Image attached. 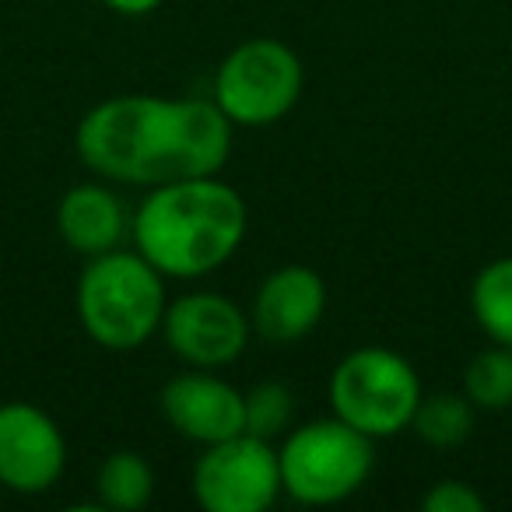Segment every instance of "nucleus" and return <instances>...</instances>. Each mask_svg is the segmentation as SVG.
Returning <instances> with one entry per match:
<instances>
[{
  "instance_id": "16",
  "label": "nucleus",
  "mask_w": 512,
  "mask_h": 512,
  "mask_svg": "<svg viewBox=\"0 0 512 512\" xmlns=\"http://www.w3.org/2000/svg\"><path fill=\"white\" fill-rule=\"evenodd\" d=\"M463 393L481 411L512 407V348L495 344L470 358L467 372H463Z\"/></svg>"
},
{
  "instance_id": "2",
  "label": "nucleus",
  "mask_w": 512,
  "mask_h": 512,
  "mask_svg": "<svg viewBox=\"0 0 512 512\" xmlns=\"http://www.w3.org/2000/svg\"><path fill=\"white\" fill-rule=\"evenodd\" d=\"M246 200L218 176L179 179L144 197L134 214L137 253L162 278H204L225 267L246 235Z\"/></svg>"
},
{
  "instance_id": "7",
  "label": "nucleus",
  "mask_w": 512,
  "mask_h": 512,
  "mask_svg": "<svg viewBox=\"0 0 512 512\" xmlns=\"http://www.w3.org/2000/svg\"><path fill=\"white\" fill-rule=\"evenodd\" d=\"M278 495V449L249 432L207 446L193 467V498L207 512H264L278 502Z\"/></svg>"
},
{
  "instance_id": "9",
  "label": "nucleus",
  "mask_w": 512,
  "mask_h": 512,
  "mask_svg": "<svg viewBox=\"0 0 512 512\" xmlns=\"http://www.w3.org/2000/svg\"><path fill=\"white\" fill-rule=\"evenodd\" d=\"M67 467L60 425L29 400L0 404V484L18 495H43Z\"/></svg>"
},
{
  "instance_id": "19",
  "label": "nucleus",
  "mask_w": 512,
  "mask_h": 512,
  "mask_svg": "<svg viewBox=\"0 0 512 512\" xmlns=\"http://www.w3.org/2000/svg\"><path fill=\"white\" fill-rule=\"evenodd\" d=\"M106 8H113L116 15H127V18H141V15H151V11L162 4V0H102Z\"/></svg>"
},
{
  "instance_id": "18",
  "label": "nucleus",
  "mask_w": 512,
  "mask_h": 512,
  "mask_svg": "<svg viewBox=\"0 0 512 512\" xmlns=\"http://www.w3.org/2000/svg\"><path fill=\"white\" fill-rule=\"evenodd\" d=\"M421 509L425 512H484L488 502H484L481 491H474L467 481H439L432 491H425Z\"/></svg>"
},
{
  "instance_id": "11",
  "label": "nucleus",
  "mask_w": 512,
  "mask_h": 512,
  "mask_svg": "<svg viewBox=\"0 0 512 512\" xmlns=\"http://www.w3.org/2000/svg\"><path fill=\"white\" fill-rule=\"evenodd\" d=\"M327 309V285L306 264L278 267L264 285L256 288L249 323L267 344H295L313 334Z\"/></svg>"
},
{
  "instance_id": "13",
  "label": "nucleus",
  "mask_w": 512,
  "mask_h": 512,
  "mask_svg": "<svg viewBox=\"0 0 512 512\" xmlns=\"http://www.w3.org/2000/svg\"><path fill=\"white\" fill-rule=\"evenodd\" d=\"M95 491L99 502L113 512H137L151 502L155 495V474L151 463L134 449H120L102 460L99 474H95Z\"/></svg>"
},
{
  "instance_id": "17",
  "label": "nucleus",
  "mask_w": 512,
  "mask_h": 512,
  "mask_svg": "<svg viewBox=\"0 0 512 512\" xmlns=\"http://www.w3.org/2000/svg\"><path fill=\"white\" fill-rule=\"evenodd\" d=\"M292 407V390L285 383H256L249 393H242V414H246L242 432L274 442L292 421Z\"/></svg>"
},
{
  "instance_id": "15",
  "label": "nucleus",
  "mask_w": 512,
  "mask_h": 512,
  "mask_svg": "<svg viewBox=\"0 0 512 512\" xmlns=\"http://www.w3.org/2000/svg\"><path fill=\"white\" fill-rule=\"evenodd\" d=\"M474 411L477 407L467 400V393L463 397L460 393H435V397H421L411 428L428 446L453 449L467 442L470 432H474Z\"/></svg>"
},
{
  "instance_id": "3",
  "label": "nucleus",
  "mask_w": 512,
  "mask_h": 512,
  "mask_svg": "<svg viewBox=\"0 0 512 512\" xmlns=\"http://www.w3.org/2000/svg\"><path fill=\"white\" fill-rule=\"evenodd\" d=\"M165 306L162 271H155L141 253L120 249L88 256L74 292L81 327L106 351L141 348L162 327Z\"/></svg>"
},
{
  "instance_id": "5",
  "label": "nucleus",
  "mask_w": 512,
  "mask_h": 512,
  "mask_svg": "<svg viewBox=\"0 0 512 512\" xmlns=\"http://www.w3.org/2000/svg\"><path fill=\"white\" fill-rule=\"evenodd\" d=\"M281 491L302 505H337L351 498L372 474V439L348 421L323 418L295 428L278 449Z\"/></svg>"
},
{
  "instance_id": "10",
  "label": "nucleus",
  "mask_w": 512,
  "mask_h": 512,
  "mask_svg": "<svg viewBox=\"0 0 512 512\" xmlns=\"http://www.w3.org/2000/svg\"><path fill=\"white\" fill-rule=\"evenodd\" d=\"M158 407L183 439L200 442V446L225 442L246 428L242 393L221 376L200 369L169 379L158 393Z\"/></svg>"
},
{
  "instance_id": "1",
  "label": "nucleus",
  "mask_w": 512,
  "mask_h": 512,
  "mask_svg": "<svg viewBox=\"0 0 512 512\" xmlns=\"http://www.w3.org/2000/svg\"><path fill=\"white\" fill-rule=\"evenodd\" d=\"M74 148L99 176L155 190L218 176L232 155V120L214 99L116 95L81 116Z\"/></svg>"
},
{
  "instance_id": "8",
  "label": "nucleus",
  "mask_w": 512,
  "mask_h": 512,
  "mask_svg": "<svg viewBox=\"0 0 512 512\" xmlns=\"http://www.w3.org/2000/svg\"><path fill=\"white\" fill-rule=\"evenodd\" d=\"M249 316L235 302L214 292L179 295L165 306L162 334L176 358L193 369H221L232 365L249 344Z\"/></svg>"
},
{
  "instance_id": "12",
  "label": "nucleus",
  "mask_w": 512,
  "mask_h": 512,
  "mask_svg": "<svg viewBox=\"0 0 512 512\" xmlns=\"http://www.w3.org/2000/svg\"><path fill=\"white\" fill-rule=\"evenodd\" d=\"M57 232L81 256L109 253L123 239L120 197L99 183L71 186L57 204Z\"/></svg>"
},
{
  "instance_id": "4",
  "label": "nucleus",
  "mask_w": 512,
  "mask_h": 512,
  "mask_svg": "<svg viewBox=\"0 0 512 512\" xmlns=\"http://www.w3.org/2000/svg\"><path fill=\"white\" fill-rule=\"evenodd\" d=\"M327 397L337 418L351 428L369 439H390L411 428L421 404V379L404 355L369 344L337 362Z\"/></svg>"
},
{
  "instance_id": "14",
  "label": "nucleus",
  "mask_w": 512,
  "mask_h": 512,
  "mask_svg": "<svg viewBox=\"0 0 512 512\" xmlns=\"http://www.w3.org/2000/svg\"><path fill=\"white\" fill-rule=\"evenodd\" d=\"M470 313L495 344L512 348V256H498L470 285Z\"/></svg>"
},
{
  "instance_id": "6",
  "label": "nucleus",
  "mask_w": 512,
  "mask_h": 512,
  "mask_svg": "<svg viewBox=\"0 0 512 512\" xmlns=\"http://www.w3.org/2000/svg\"><path fill=\"white\" fill-rule=\"evenodd\" d=\"M302 60L281 39H246L214 71V106L232 127H271L302 95Z\"/></svg>"
}]
</instances>
